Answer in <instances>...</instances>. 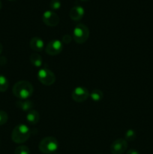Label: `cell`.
Instances as JSON below:
<instances>
[{
	"mask_svg": "<svg viewBox=\"0 0 153 154\" xmlns=\"http://www.w3.org/2000/svg\"><path fill=\"white\" fill-rule=\"evenodd\" d=\"M34 92L32 84L26 81L16 82L13 87V93L20 99H27L31 97Z\"/></svg>",
	"mask_w": 153,
	"mask_h": 154,
	"instance_id": "cell-1",
	"label": "cell"
},
{
	"mask_svg": "<svg viewBox=\"0 0 153 154\" xmlns=\"http://www.w3.org/2000/svg\"><path fill=\"white\" fill-rule=\"evenodd\" d=\"M31 132L30 129L25 124H19L14 129L11 133V138L14 142L22 144L29 138Z\"/></svg>",
	"mask_w": 153,
	"mask_h": 154,
	"instance_id": "cell-2",
	"label": "cell"
},
{
	"mask_svg": "<svg viewBox=\"0 0 153 154\" xmlns=\"http://www.w3.org/2000/svg\"><path fill=\"white\" fill-rule=\"evenodd\" d=\"M58 148V141L54 137H45L39 143L38 149L41 153L51 154L56 151Z\"/></svg>",
	"mask_w": 153,
	"mask_h": 154,
	"instance_id": "cell-3",
	"label": "cell"
},
{
	"mask_svg": "<svg viewBox=\"0 0 153 154\" xmlns=\"http://www.w3.org/2000/svg\"><path fill=\"white\" fill-rule=\"evenodd\" d=\"M73 37L78 44H83L89 37V30L86 25L82 23L77 24L73 32Z\"/></svg>",
	"mask_w": 153,
	"mask_h": 154,
	"instance_id": "cell-4",
	"label": "cell"
},
{
	"mask_svg": "<svg viewBox=\"0 0 153 154\" xmlns=\"http://www.w3.org/2000/svg\"><path fill=\"white\" fill-rule=\"evenodd\" d=\"M38 78L42 84L50 86L56 81V76L52 71L47 69H40L38 72Z\"/></svg>",
	"mask_w": 153,
	"mask_h": 154,
	"instance_id": "cell-5",
	"label": "cell"
},
{
	"mask_svg": "<svg viewBox=\"0 0 153 154\" xmlns=\"http://www.w3.org/2000/svg\"><path fill=\"white\" fill-rule=\"evenodd\" d=\"M63 49V45L59 40H52L48 42L45 48L46 54L50 56H56L59 54Z\"/></svg>",
	"mask_w": 153,
	"mask_h": 154,
	"instance_id": "cell-6",
	"label": "cell"
},
{
	"mask_svg": "<svg viewBox=\"0 0 153 154\" xmlns=\"http://www.w3.org/2000/svg\"><path fill=\"white\" fill-rule=\"evenodd\" d=\"M89 96L88 90L83 87H77L73 90L71 93V97L75 102H82L86 100Z\"/></svg>",
	"mask_w": 153,
	"mask_h": 154,
	"instance_id": "cell-7",
	"label": "cell"
},
{
	"mask_svg": "<svg viewBox=\"0 0 153 154\" xmlns=\"http://www.w3.org/2000/svg\"><path fill=\"white\" fill-rule=\"evenodd\" d=\"M128 148V142L125 139L119 138L112 143L110 146V151L112 154H122Z\"/></svg>",
	"mask_w": 153,
	"mask_h": 154,
	"instance_id": "cell-8",
	"label": "cell"
},
{
	"mask_svg": "<svg viewBox=\"0 0 153 154\" xmlns=\"http://www.w3.org/2000/svg\"><path fill=\"white\" fill-rule=\"evenodd\" d=\"M42 20L43 22L49 26H56L59 23V17L57 14L52 11H46L43 14Z\"/></svg>",
	"mask_w": 153,
	"mask_h": 154,
	"instance_id": "cell-9",
	"label": "cell"
},
{
	"mask_svg": "<svg viewBox=\"0 0 153 154\" xmlns=\"http://www.w3.org/2000/svg\"><path fill=\"white\" fill-rule=\"evenodd\" d=\"M84 14H85V11L84 8L82 6L80 5H76L74 6L70 11V13H69V16H70V19L73 20L74 21H78L80 20L84 16Z\"/></svg>",
	"mask_w": 153,
	"mask_h": 154,
	"instance_id": "cell-10",
	"label": "cell"
},
{
	"mask_svg": "<svg viewBox=\"0 0 153 154\" xmlns=\"http://www.w3.org/2000/svg\"><path fill=\"white\" fill-rule=\"evenodd\" d=\"M30 48L34 51H41L44 48V41L39 37H33L29 42Z\"/></svg>",
	"mask_w": 153,
	"mask_h": 154,
	"instance_id": "cell-11",
	"label": "cell"
},
{
	"mask_svg": "<svg viewBox=\"0 0 153 154\" xmlns=\"http://www.w3.org/2000/svg\"><path fill=\"white\" fill-rule=\"evenodd\" d=\"M16 105L18 108L23 111H30L34 106L32 101L26 100V99H20L16 102Z\"/></svg>",
	"mask_w": 153,
	"mask_h": 154,
	"instance_id": "cell-12",
	"label": "cell"
},
{
	"mask_svg": "<svg viewBox=\"0 0 153 154\" xmlns=\"http://www.w3.org/2000/svg\"><path fill=\"white\" fill-rule=\"evenodd\" d=\"M40 120V114L35 110H31L26 115V120L32 125L37 124Z\"/></svg>",
	"mask_w": 153,
	"mask_h": 154,
	"instance_id": "cell-13",
	"label": "cell"
},
{
	"mask_svg": "<svg viewBox=\"0 0 153 154\" xmlns=\"http://www.w3.org/2000/svg\"><path fill=\"white\" fill-rule=\"evenodd\" d=\"M30 62L35 67H40L43 63V60L38 54H32L30 56Z\"/></svg>",
	"mask_w": 153,
	"mask_h": 154,
	"instance_id": "cell-14",
	"label": "cell"
},
{
	"mask_svg": "<svg viewBox=\"0 0 153 154\" xmlns=\"http://www.w3.org/2000/svg\"><path fill=\"white\" fill-rule=\"evenodd\" d=\"M89 96L94 102H99V101H100L103 99L104 94L101 90L96 89V90H94L92 92Z\"/></svg>",
	"mask_w": 153,
	"mask_h": 154,
	"instance_id": "cell-15",
	"label": "cell"
},
{
	"mask_svg": "<svg viewBox=\"0 0 153 154\" xmlns=\"http://www.w3.org/2000/svg\"><path fill=\"white\" fill-rule=\"evenodd\" d=\"M8 88V81L4 75H0V92H5Z\"/></svg>",
	"mask_w": 153,
	"mask_h": 154,
	"instance_id": "cell-16",
	"label": "cell"
},
{
	"mask_svg": "<svg viewBox=\"0 0 153 154\" xmlns=\"http://www.w3.org/2000/svg\"><path fill=\"white\" fill-rule=\"evenodd\" d=\"M136 136V134L134 130L133 129H128L124 134V139L127 141H132L135 140Z\"/></svg>",
	"mask_w": 153,
	"mask_h": 154,
	"instance_id": "cell-17",
	"label": "cell"
},
{
	"mask_svg": "<svg viewBox=\"0 0 153 154\" xmlns=\"http://www.w3.org/2000/svg\"><path fill=\"white\" fill-rule=\"evenodd\" d=\"M14 154H30V150L26 146L21 145L15 149Z\"/></svg>",
	"mask_w": 153,
	"mask_h": 154,
	"instance_id": "cell-18",
	"label": "cell"
},
{
	"mask_svg": "<svg viewBox=\"0 0 153 154\" xmlns=\"http://www.w3.org/2000/svg\"><path fill=\"white\" fill-rule=\"evenodd\" d=\"M62 4L59 0H51L50 2V7L52 10H58L61 8Z\"/></svg>",
	"mask_w": 153,
	"mask_h": 154,
	"instance_id": "cell-19",
	"label": "cell"
},
{
	"mask_svg": "<svg viewBox=\"0 0 153 154\" xmlns=\"http://www.w3.org/2000/svg\"><path fill=\"white\" fill-rule=\"evenodd\" d=\"M8 120V116L7 113L4 111H0V126L7 123Z\"/></svg>",
	"mask_w": 153,
	"mask_h": 154,
	"instance_id": "cell-20",
	"label": "cell"
},
{
	"mask_svg": "<svg viewBox=\"0 0 153 154\" xmlns=\"http://www.w3.org/2000/svg\"><path fill=\"white\" fill-rule=\"evenodd\" d=\"M70 41H71V38H70V36L69 35H65L62 38V42L65 44H68Z\"/></svg>",
	"mask_w": 153,
	"mask_h": 154,
	"instance_id": "cell-21",
	"label": "cell"
},
{
	"mask_svg": "<svg viewBox=\"0 0 153 154\" xmlns=\"http://www.w3.org/2000/svg\"><path fill=\"white\" fill-rule=\"evenodd\" d=\"M126 154H140V153L137 150H134V149H130V150H129L127 152Z\"/></svg>",
	"mask_w": 153,
	"mask_h": 154,
	"instance_id": "cell-22",
	"label": "cell"
},
{
	"mask_svg": "<svg viewBox=\"0 0 153 154\" xmlns=\"http://www.w3.org/2000/svg\"><path fill=\"white\" fill-rule=\"evenodd\" d=\"M2 51H3V46H2V45L1 42H0V54L2 53Z\"/></svg>",
	"mask_w": 153,
	"mask_h": 154,
	"instance_id": "cell-23",
	"label": "cell"
},
{
	"mask_svg": "<svg viewBox=\"0 0 153 154\" xmlns=\"http://www.w3.org/2000/svg\"><path fill=\"white\" fill-rule=\"evenodd\" d=\"M2 1L0 0V9L2 8Z\"/></svg>",
	"mask_w": 153,
	"mask_h": 154,
	"instance_id": "cell-24",
	"label": "cell"
},
{
	"mask_svg": "<svg viewBox=\"0 0 153 154\" xmlns=\"http://www.w3.org/2000/svg\"><path fill=\"white\" fill-rule=\"evenodd\" d=\"M81 1H84V2H86V1H88V0H81Z\"/></svg>",
	"mask_w": 153,
	"mask_h": 154,
	"instance_id": "cell-25",
	"label": "cell"
},
{
	"mask_svg": "<svg viewBox=\"0 0 153 154\" xmlns=\"http://www.w3.org/2000/svg\"><path fill=\"white\" fill-rule=\"evenodd\" d=\"M9 1H15V0H9Z\"/></svg>",
	"mask_w": 153,
	"mask_h": 154,
	"instance_id": "cell-26",
	"label": "cell"
}]
</instances>
